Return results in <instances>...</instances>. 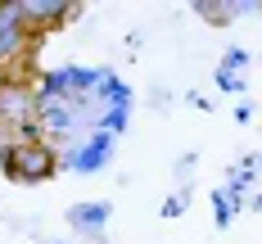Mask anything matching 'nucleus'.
<instances>
[{
  "mask_svg": "<svg viewBox=\"0 0 262 244\" xmlns=\"http://www.w3.org/2000/svg\"><path fill=\"white\" fill-rule=\"evenodd\" d=\"M14 167L27 172V176H36V172H46V167H50V159H46L41 149H18V154H14Z\"/></svg>",
  "mask_w": 262,
  "mask_h": 244,
  "instance_id": "1",
  "label": "nucleus"
}]
</instances>
